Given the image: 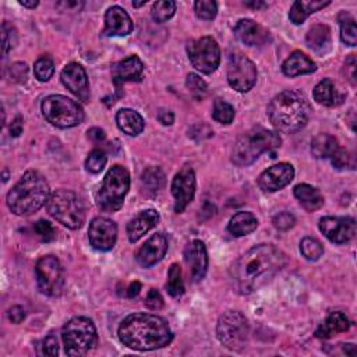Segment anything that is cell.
<instances>
[{
  "instance_id": "obj_16",
  "label": "cell",
  "mask_w": 357,
  "mask_h": 357,
  "mask_svg": "<svg viewBox=\"0 0 357 357\" xmlns=\"http://www.w3.org/2000/svg\"><path fill=\"white\" fill-rule=\"evenodd\" d=\"M172 194L175 197V212H183L193 201L195 194V173L191 166H183L172 182Z\"/></svg>"
},
{
  "instance_id": "obj_60",
  "label": "cell",
  "mask_w": 357,
  "mask_h": 357,
  "mask_svg": "<svg viewBox=\"0 0 357 357\" xmlns=\"http://www.w3.org/2000/svg\"><path fill=\"white\" fill-rule=\"evenodd\" d=\"M343 351L349 356H354L356 354V346L351 345V343H346V345H343Z\"/></svg>"
},
{
  "instance_id": "obj_44",
  "label": "cell",
  "mask_w": 357,
  "mask_h": 357,
  "mask_svg": "<svg viewBox=\"0 0 357 357\" xmlns=\"http://www.w3.org/2000/svg\"><path fill=\"white\" fill-rule=\"evenodd\" d=\"M34 232L37 233V236L42 242H46V243L55 241V237H56V230L52 226V223H49L48 220H44V219L38 220L34 225Z\"/></svg>"
},
{
  "instance_id": "obj_43",
  "label": "cell",
  "mask_w": 357,
  "mask_h": 357,
  "mask_svg": "<svg viewBox=\"0 0 357 357\" xmlns=\"http://www.w3.org/2000/svg\"><path fill=\"white\" fill-rule=\"evenodd\" d=\"M106 162H107L106 154L102 150H94L89 153L85 161V168L91 173H99L101 171H103Z\"/></svg>"
},
{
  "instance_id": "obj_5",
  "label": "cell",
  "mask_w": 357,
  "mask_h": 357,
  "mask_svg": "<svg viewBox=\"0 0 357 357\" xmlns=\"http://www.w3.org/2000/svg\"><path fill=\"white\" fill-rule=\"evenodd\" d=\"M281 144L282 140L278 133L260 126L254 128L236 141L232 153V161L241 168L249 166L254 164L261 154L277 150L281 147Z\"/></svg>"
},
{
  "instance_id": "obj_34",
  "label": "cell",
  "mask_w": 357,
  "mask_h": 357,
  "mask_svg": "<svg viewBox=\"0 0 357 357\" xmlns=\"http://www.w3.org/2000/svg\"><path fill=\"white\" fill-rule=\"evenodd\" d=\"M164 182H165L164 172L155 166L147 168L141 175L143 189L150 197H155L159 193L161 187L164 186Z\"/></svg>"
},
{
  "instance_id": "obj_28",
  "label": "cell",
  "mask_w": 357,
  "mask_h": 357,
  "mask_svg": "<svg viewBox=\"0 0 357 357\" xmlns=\"http://www.w3.org/2000/svg\"><path fill=\"white\" fill-rule=\"evenodd\" d=\"M259 226V219L253 212L241 211L234 214L227 225V230L234 237H242L253 233Z\"/></svg>"
},
{
  "instance_id": "obj_18",
  "label": "cell",
  "mask_w": 357,
  "mask_h": 357,
  "mask_svg": "<svg viewBox=\"0 0 357 357\" xmlns=\"http://www.w3.org/2000/svg\"><path fill=\"white\" fill-rule=\"evenodd\" d=\"M63 85L74 94L81 102H88L89 99V82L85 69L78 63H69L60 74Z\"/></svg>"
},
{
  "instance_id": "obj_47",
  "label": "cell",
  "mask_w": 357,
  "mask_h": 357,
  "mask_svg": "<svg viewBox=\"0 0 357 357\" xmlns=\"http://www.w3.org/2000/svg\"><path fill=\"white\" fill-rule=\"evenodd\" d=\"M332 165L336 168V169H345V168H349V166H353L351 164V157L349 155L347 151L342 150V148H338V151L329 158Z\"/></svg>"
},
{
  "instance_id": "obj_61",
  "label": "cell",
  "mask_w": 357,
  "mask_h": 357,
  "mask_svg": "<svg viewBox=\"0 0 357 357\" xmlns=\"http://www.w3.org/2000/svg\"><path fill=\"white\" fill-rule=\"evenodd\" d=\"M147 3V0H144V2H141V3H136V2H133V8H141V6H144Z\"/></svg>"
},
{
  "instance_id": "obj_55",
  "label": "cell",
  "mask_w": 357,
  "mask_h": 357,
  "mask_svg": "<svg viewBox=\"0 0 357 357\" xmlns=\"http://www.w3.org/2000/svg\"><path fill=\"white\" fill-rule=\"evenodd\" d=\"M23 128H24V121L21 116H17L15 121L10 125V136L12 137H19L23 133Z\"/></svg>"
},
{
  "instance_id": "obj_33",
  "label": "cell",
  "mask_w": 357,
  "mask_h": 357,
  "mask_svg": "<svg viewBox=\"0 0 357 357\" xmlns=\"http://www.w3.org/2000/svg\"><path fill=\"white\" fill-rule=\"evenodd\" d=\"M339 148L338 140L331 134H318L311 141V153L318 159L331 158Z\"/></svg>"
},
{
  "instance_id": "obj_4",
  "label": "cell",
  "mask_w": 357,
  "mask_h": 357,
  "mask_svg": "<svg viewBox=\"0 0 357 357\" xmlns=\"http://www.w3.org/2000/svg\"><path fill=\"white\" fill-rule=\"evenodd\" d=\"M51 197L46 179L37 171H28L8 194L10 211L19 216H27L41 209Z\"/></svg>"
},
{
  "instance_id": "obj_19",
  "label": "cell",
  "mask_w": 357,
  "mask_h": 357,
  "mask_svg": "<svg viewBox=\"0 0 357 357\" xmlns=\"http://www.w3.org/2000/svg\"><path fill=\"white\" fill-rule=\"evenodd\" d=\"M184 261L193 282L202 281L208 270V253L205 245L201 241H191L184 249Z\"/></svg>"
},
{
  "instance_id": "obj_11",
  "label": "cell",
  "mask_w": 357,
  "mask_h": 357,
  "mask_svg": "<svg viewBox=\"0 0 357 357\" xmlns=\"http://www.w3.org/2000/svg\"><path fill=\"white\" fill-rule=\"evenodd\" d=\"M189 59L198 71L212 74L220 63V49L212 37H202L187 44Z\"/></svg>"
},
{
  "instance_id": "obj_32",
  "label": "cell",
  "mask_w": 357,
  "mask_h": 357,
  "mask_svg": "<svg viewBox=\"0 0 357 357\" xmlns=\"http://www.w3.org/2000/svg\"><path fill=\"white\" fill-rule=\"evenodd\" d=\"M331 2H304V0H297L292 5V9L289 12V19L293 24L299 26L302 23L306 21V19L308 16H311L313 13L326 8Z\"/></svg>"
},
{
  "instance_id": "obj_8",
  "label": "cell",
  "mask_w": 357,
  "mask_h": 357,
  "mask_svg": "<svg viewBox=\"0 0 357 357\" xmlns=\"http://www.w3.org/2000/svg\"><path fill=\"white\" fill-rule=\"evenodd\" d=\"M49 214L63 226L77 230L85 222V208L81 198L70 190H58L48 200Z\"/></svg>"
},
{
  "instance_id": "obj_1",
  "label": "cell",
  "mask_w": 357,
  "mask_h": 357,
  "mask_svg": "<svg viewBox=\"0 0 357 357\" xmlns=\"http://www.w3.org/2000/svg\"><path fill=\"white\" fill-rule=\"evenodd\" d=\"M286 265V256L272 245H259L237 260L230 274L237 288L249 295L267 285Z\"/></svg>"
},
{
  "instance_id": "obj_17",
  "label": "cell",
  "mask_w": 357,
  "mask_h": 357,
  "mask_svg": "<svg viewBox=\"0 0 357 357\" xmlns=\"http://www.w3.org/2000/svg\"><path fill=\"white\" fill-rule=\"evenodd\" d=\"M293 177L295 168L288 162H282L268 168L260 175L259 187L265 193H275L290 184Z\"/></svg>"
},
{
  "instance_id": "obj_57",
  "label": "cell",
  "mask_w": 357,
  "mask_h": 357,
  "mask_svg": "<svg viewBox=\"0 0 357 357\" xmlns=\"http://www.w3.org/2000/svg\"><path fill=\"white\" fill-rule=\"evenodd\" d=\"M140 290H141V284L136 281V282L130 284V286H129V289H128V296H129L130 299H133V297H136V296L140 293Z\"/></svg>"
},
{
  "instance_id": "obj_56",
  "label": "cell",
  "mask_w": 357,
  "mask_h": 357,
  "mask_svg": "<svg viewBox=\"0 0 357 357\" xmlns=\"http://www.w3.org/2000/svg\"><path fill=\"white\" fill-rule=\"evenodd\" d=\"M88 137H89L94 143H102V141L105 140L106 134H105V132H103L102 129H99V128H92V129L88 130Z\"/></svg>"
},
{
  "instance_id": "obj_12",
  "label": "cell",
  "mask_w": 357,
  "mask_h": 357,
  "mask_svg": "<svg viewBox=\"0 0 357 357\" xmlns=\"http://www.w3.org/2000/svg\"><path fill=\"white\" fill-rule=\"evenodd\" d=\"M35 274L41 293L51 297L62 295L64 288V272L56 257L46 256L40 259L35 267Z\"/></svg>"
},
{
  "instance_id": "obj_41",
  "label": "cell",
  "mask_w": 357,
  "mask_h": 357,
  "mask_svg": "<svg viewBox=\"0 0 357 357\" xmlns=\"http://www.w3.org/2000/svg\"><path fill=\"white\" fill-rule=\"evenodd\" d=\"M53 73H55V64H53V60L51 58L42 56L35 62L34 74H35L38 81H41V82L49 81L52 78Z\"/></svg>"
},
{
  "instance_id": "obj_46",
  "label": "cell",
  "mask_w": 357,
  "mask_h": 357,
  "mask_svg": "<svg viewBox=\"0 0 357 357\" xmlns=\"http://www.w3.org/2000/svg\"><path fill=\"white\" fill-rule=\"evenodd\" d=\"M272 223H274V226L278 230H284L285 232V230H289V229H292L295 226L296 218H295L293 214L285 211V212H281V214L275 215L274 219H272Z\"/></svg>"
},
{
  "instance_id": "obj_45",
  "label": "cell",
  "mask_w": 357,
  "mask_h": 357,
  "mask_svg": "<svg viewBox=\"0 0 357 357\" xmlns=\"http://www.w3.org/2000/svg\"><path fill=\"white\" fill-rule=\"evenodd\" d=\"M2 38H3V55H8L16 45L17 42V34H16V30L9 26L8 23H3V27H2Z\"/></svg>"
},
{
  "instance_id": "obj_14",
  "label": "cell",
  "mask_w": 357,
  "mask_h": 357,
  "mask_svg": "<svg viewBox=\"0 0 357 357\" xmlns=\"http://www.w3.org/2000/svg\"><path fill=\"white\" fill-rule=\"evenodd\" d=\"M320 230L335 245H343L354 239L356 220L349 216H324L320 219Z\"/></svg>"
},
{
  "instance_id": "obj_22",
  "label": "cell",
  "mask_w": 357,
  "mask_h": 357,
  "mask_svg": "<svg viewBox=\"0 0 357 357\" xmlns=\"http://www.w3.org/2000/svg\"><path fill=\"white\" fill-rule=\"evenodd\" d=\"M143 73H144L143 62L140 60L139 56L133 55V56L123 59L122 62H119L117 64H114V67L112 70L113 82L119 91L121 89L122 84H125V82L140 81L143 77Z\"/></svg>"
},
{
  "instance_id": "obj_9",
  "label": "cell",
  "mask_w": 357,
  "mask_h": 357,
  "mask_svg": "<svg viewBox=\"0 0 357 357\" xmlns=\"http://www.w3.org/2000/svg\"><path fill=\"white\" fill-rule=\"evenodd\" d=\"M62 339L67 356H84L98 342L95 324L87 317H74L64 324Z\"/></svg>"
},
{
  "instance_id": "obj_10",
  "label": "cell",
  "mask_w": 357,
  "mask_h": 357,
  "mask_svg": "<svg viewBox=\"0 0 357 357\" xmlns=\"http://www.w3.org/2000/svg\"><path fill=\"white\" fill-rule=\"evenodd\" d=\"M216 336L219 342L232 351L242 350L249 339V321L241 311L223 313L216 325Z\"/></svg>"
},
{
  "instance_id": "obj_52",
  "label": "cell",
  "mask_w": 357,
  "mask_h": 357,
  "mask_svg": "<svg viewBox=\"0 0 357 357\" xmlns=\"http://www.w3.org/2000/svg\"><path fill=\"white\" fill-rule=\"evenodd\" d=\"M8 317L13 324H20L24 321L26 318V310L21 306H13L9 311H8Z\"/></svg>"
},
{
  "instance_id": "obj_31",
  "label": "cell",
  "mask_w": 357,
  "mask_h": 357,
  "mask_svg": "<svg viewBox=\"0 0 357 357\" xmlns=\"http://www.w3.org/2000/svg\"><path fill=\"white\" fill-rule=\"evenodd\" d=\"M349 328H350V321L343 313H339V311L338 313H331L326 317V320L320 325L315 335L318 338L326 339V338H331L336 333L346 332V331H349Z\"/></svg>"
},
{
  "instance_id": "obj_40",
  "label": "cell",
  "mask_w": 357,
  "mask_h": 357,
  "mask_svg": "<svg viewBox=\"0 0 357 357\" xmlns=\"http://www.w3.org/2000/svg\"><path fill=\"white\" fill-rule=\"evenodd\" d=\"M186 87L189 89V92L193 95V98H195L197 101H201L207 96L208 94V85L207 82L197 74L190 73L186 78Z\"/></svg>"
},
{
  "instance_id": "obj_59",
  "label": "cell",
  "mask_w": 357,
  "mask_h": 357,
  "mask_svg": "<svg viewBox=\"0 0 357 357\" xmlns=\"http://www.w3.org/2000/svg\"><path fill=\"white\" fill-rule=\"evenodd\" d=\"M245 5L247 8H252V9H264V8H267V3L261 2V0H259V2H245Z\"/></svg>"
},
{
  "instance_id": "obj_38",
  "label": "cell",
  "mask_w": 357,
  "mask_h": 357,
  "mask_svg": "<svg viewBox=\"0 0 357 357\" xmlns=\"http://www.w3.org/2000/svg\"><path fill=\"white\" fill-rule=\"evenodd\" d=\"M212 117L214 121L222 125H230L234 119V109L230 103L216 99L214 102V109H212Z\"/></svg>"
},
{
  "instance_id": "obj_37",
  "label": "cell",
  "mask_w": 357,
  "mask_h": 357,
  "mask_svg": "<svg viewBox=\"0 0 357 357\" xmlns=\"http://www.w3.org/2000/svg\"><path fill=\"white\" fill-rule=\"evenodd\" d=\"M300 253L306 260L317 261L324 254V246L321 245L320 241L314 239V237L307 236L300 242Z\"/></svg>"
},
{
  "instance_id": "obj_29",
  "label": "cell",
  "mask_w": 357,
  "mask_h": 357,
  "mask_svg": "<svg viewBox=\"0 0 357 357\" xmlns=\"http://www.w3.org/2000/svg\"><path fill=\"white\" fill-rule=\"evenodd\" d=\"M293 194L300 205L308 212H314L324 205V197L321 191L310 184H297L293 189Z\"/></svg>"
},
{
  "instance_id": "obj_49",
  "label": "cell",
  "mask_w": 357,
  "mask_h": 357,
  "mask_svg": "<svg viewBox=\"0 0 357 357\" xmlns=\"http://www.w3.org/2000/svg\"><path fill=\"white\" fill-rule=\"evenodd\" d=\"M164 297L157 290V289H151L146 297V306L150 308V310H154V311H158L164 307Z\"/></svg>"
},
{
  "instance_id": "obj_7",
  "label": "cell",
  "mask_w": 357,
  "mask_h": 357,
  "mask_svg": "<svg viewBox=\"0 0 357 357\" xmlns=\"http://www.w3.org/2000/svg\"><path fill=\"white\" fill-rule=\"evenodd\" d=\"M42 114L46 121L59 129H71L82 123L84 110L73 99L64 95H49L42 101Z\"/></svg>"
},
{
  "instance_id": "obj_35",
  "label": "cell",
  "mask_w": 357,
  "mask_h": 357,
  "mask_svg": "<svg viewBox=\"0 0 357 357\" xmlns=\"http://www.w3.org/2000/svg\"><path fill=\"white\" fill-rule=\"evenodd\" d=\"M340 24V40L347 46H356L357 44V28L353 17L346 12L339 15Z\"/></svg>"
},
{
  "instance_id": "obj_15",
  "label": "cell",
  "mask_w": 357,
  "mask_h": 357,
  "mask_svg": "<svg viewBox=\"0 0 357 357\" xmlns=\"http://www.w3.org/2000/svg\"><path fill=\"white\" fill-rule=\"evenodd\" d=\"M88 239L91 246L98 252L112 250L117 241L116 223L105 216H98L92 219L88 229Z\"/></svg>"
},
{
  "instance_id": "obj_6",
  "label": "cell",
  "mask_w": 357,
  "mask_h": 357,
  "mask_svg": "<svg viewBox=\"0 0 357 357\" xmlns=\"http://www.w3.org/2000/svg\"><path fill=\"white\" fill-rule=\"evenodd\" d=\"M130 189V173L126 168L116 165L107 171L96 193V205L103 212H116L123 207Z\"/></svg>"
},
{
  "instance_id": "obj_58",
  "label": "cell",
  "mask_w": 357,
  "mask_h": 357,
  "mask_svg": "<svg viewBox=\"0 0 357 357\" xmlns=\"http://www.w3.org/2000/svg\"><path fill=\"white\" fill-rule=\"evenodd\" d=\"M20 5L27 9H35L40 3H38V0H20Z\"/></svg>"
},
{
  "instance_id": "obj_3",
  "label": "cell",
  "mask_w": 357,
  "mask_h": 357,
  "mask_svg": "<svg viewBox=\"0 0 357 357\" xmlns=\"http://www.w3.org/2000/svg\"><path fill=\"white\" fill-rule=\"evenodd\" d=\"M311 105L306 95L296 89L279 92L268 105V117L274 128L282 133H296L310 121Z\"/></svg>"
},
{
  "instance_id": "obj_54",
  "label": "cell",
  "mask_w": 357,
  "mask_h": 357,
  "mask_svg": "<svg viewBox=\"0 0 357 357\" xmlns=\"http://www.w3.org/2000/svg\"><path fill=\"white\" fill-rule=\"evenodd\" d=\"M82 6H84L82 2H71V0L58 3V8L62 9L63 12H80L82 9Z\"/></svg>"
},
{
  "instance_id": "obj_20",
  "label": "cell",
  "mask_w": 357,
  "mask_h": 357,
  "mask_svg": "<svg viewBox=\"0 0 357 357\" xmlns=\"http://www.w3.org/2000/svg\"><path fill=\"white\" fill-rule=\"evenodd\" d=\"M166 252H168L166 236L164 233H157L151 236L144 243V246L139 250L136 259L141 267L150 268L158 264L165 257Z\"/></svg>"
},
{
  "instance_id": "obj_53",
  "label": "cell",
  "mask_w": 357,
  "mask_h": 357,
  "mask_svg": "<svg viewBox=\"0 0 357 357\" xmlns=\"http://www.w3.org/2000/svg\"><path fill=\"white\" fill-rule=\"evenodd\" d=\"M158 121L164 126H172L173 122H175V114H173V112H171L168 109H161L158 112Z\"/></svg>"
},
{
  "instance_id": "obj_21",
  "label": "cell",
  "mask_w": 357,
  "mask_h": 357,
  "mask_svg": "<svg viewBox=\"0 0 357 357\" xmlns=\"http://www.w3.org/2000/svg\"><path fill=\"white\" fill-rule=\"evenodd\" d=\"M134 26L125 9L121 6H112L105 15V30L106 37H126L132 34Z\"/></svg>"
},
{
  "instance_id": "obj_42",
  "label": "cell",
  "mask_w": 357,
  "mask_h": 357,
  "mask_svg": "<svg viewBox=\"0 0 357 357\" xmlns=\"http://www.w3.org/2000/svg\"><path fill=\"white\" fill-rule=\"evenodd\" d=\"M194 10L198 19L201 20H214L218 15V5L212 0H198L194 3Z\"/></svg>"
},
{
  "instance_id": "obj_51",
  "label": "cell",
  "mask_w": 357,
  "mask_h": 357,
  "mask_svg": "<svg viewBox=\"0 0 357 357\" xmlns=\"http://www.w3.org/2000/svg\"><path fill=\"white\" fill-rule=\"evenodd\" d=\"M343 73L346 76V78L356 85V56L350 55L346 62H345V67H343Z\"/></svg>"
},
{
  "instance_id": "obj_39",
  "label": "cell",
  "mask_w": 357,
  "mask_h": 357,
  "mask_svg": "<svg viewBox=\"0 0 357 357\" xmlns=\"http://www.w3.org/2000/svg\"><path fill=\"white\" fill-rule=\"evenodd\" d=\"M176 12V3L172 0H161V2H155L151 9V16L157 23H165L169 19L175 16Z\"/></svg>"
},
{
  "instance_id": "obj_36",
  "label": "cell",
  "mask_w": 357,
  "mask_h": 357,
  "mask_svg": "<svg viewBox=\"0 0 357 357\" xmlns=\"http://www.w3.org/2000/svg\"><path fill=\"white\" fill-rule=\"evenodd\" d=\"M166 290L173 299H180L184 295V284L182 279V270L177 264H172L169 268Z\"/></svg>"
},
{
  "instance_id": "obj_26",
  "label": "cell",
  "mask_w": 357,
  "mask_h": 357,
  "mask_svg": "<svg viewBox=\"0 0 357 357\" xmlns=\"http://www.w3.org/2000/svg\"><path fill=\"white\" fill-rule=\"evenodd\" d=\"M116 125L125 134L136 137L144 130L143 116L133 109H121L116 113Z\"/></svg>"
},
{
  "instance_id": "obj_23",
  "label": "cell",
  "mask_w": 357,
  "mask_h": 357,
  "mask_svg": "<svg viewBox=\"0 0 357 357\" xmlns=\"http://www.w3.org/2000/svg\"><path fill=\"white\" fill-rule=\"evenodd\" d=\"M161 220L158 211L155 209H146L141 211L137 216H134L128 223V237L130 243L139 242L144 234H147L153 227H155Z\"/></svg>"
},
{
  "instance_id": "obj_2",
  "label": "cell",
  "mask_w": 357,
  "mask_h": 357,
  "mask_svg": "<svg viewBox=\"0 0 357 357\" xmlns=\"http://www.w3.org/2000/svg\"><path fill=\"white\" fill-rule=\"evenodd\" d=\"M117 335L125 346L139 351L165 347L173 339L168 322L162 317L148 313L128 315L119 326Z\"/></svg>"
},
{
  "instance_id": "obj_13",
  "label": "cell",
  "mask_w": 357,
  "mask_h": 357,
  "mask_svg": "<svg viewBox=\"0 0 357 357\" xmlns=\"http://www.w3.org/2000/svg\"><path fill=\"white\" fill-rule=\"evenodd\" d=\"M257 67L245 55L234 53L229 59L227 82L237 92H249L257 82Z\"/></svg>"
},
{
  "instance_id": "obj_24",
  "label": "cell",
  "mask_w": 357,
  "mask_h": 357,
  "mask_svg": "<svg viewBox=\"0 0 357 357\" xmlns=\"http://www.w3.org/2000/svg\"><path fill=\"white\" fill-rule=\"evenodd\" d=\"M234 35L237 40L249 46L263 45L268 38V33L250 19H243L236 24Z\"/></svg>"
},
{
  "instance_id": "obj_27",
  "label": "cell",
  "mask_w": 357,
  "mask_h": 357,
  "mask_svg": "<svg viewBox=\"0 0 357 357\" xmlns=\"http://www.w3.org/2000/svg\"><path fill=\"white\" fill-rule=\"evenodd\" d=\"M313 96L320 105H324L328 107L338 106L345 99V94H342L338 89L336 84L331 78H324L322 81H320L313 91Z\"/></svg>"
},
{
  "instance_id": "obj_30",
  "label": "cell",
  "mask_w": 357,
  "mask_h": 357,
  "mask_svg": "<svg viewBox=\"0 0 357 357\" xmlns=\"http://www.w3.org/2000/svg\"><path fill=\"white\" fill-rule=\"evenodd\" d=\"M306 42L318 55H325L331 49V30L328 26L317 24L310 28Z\"/></svg>"
},
{
  "instance_id": "obj_50",
  "label": "cell",
  "mask_w": 357,
  "mask_h": 357,
  "mask_svg": "<svg viewBox=\"0 0 357 357\" xmlns=\"http://www.w3.org/2000/svg\"><path fill=\"white\" fill-rule=\"evenodd\" d=\"M10 76L16 82H26L27 81V76H28V66L26 63H15L10 67Z\"/></svg>"
},
{
  "instance_id": "obj_25",
  "label": "cell",
  "mask_w": 357,
  "mask_h": 357,
  "mask_svg": "<svg viewBox=\"0 0 357 357\" xmlns=\"http://www.w3.org/2000/svg\"><path fill=\"white\" fill-rule=\"evenodd\" d=\"M317 70V64L302 51H295L282 64V71L288 77L311 74Z\"/></svg>"
},
{
  "instance_id": "obj_48",
  "label": "cell",
  "mask_w": 357,
  "mask_h": 357,
  "mask_svg": "<svg viewBox=\"0 0 357 357\" xmlns=\"http://www.w3.org/2000/svg\"><path fill=\"white\" fill-rule=\"evenodd\" d=\"M42 351L41 354L48 356V357H55L59 353V345H58V339L53 335H48L44 340H42Z\"/></svg>"
}]
</instances>
